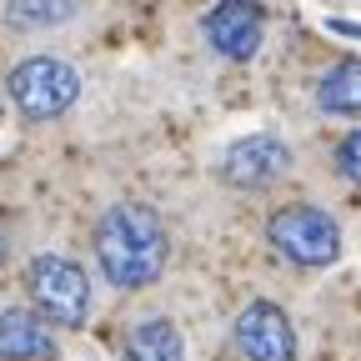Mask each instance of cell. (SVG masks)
Instances as JSON below:
<instances>
[{
	"label": "cell",
	"instance_id": "3",
	"mask_svg": "<svg viewBox=\"0 0 361 361\" xmlns=\"http://www.w3.org/2000/svg\"><path fill=\"white\" fill-rule=\"evenodd\" d=\"M80 96V71L56 56H30L11 71V101L25 121H56Z\"/></svg>",
	"mask_w": 361,
	"mask_h": 361
},
{
	"label": "cell",
	"instance_id": "8",
	"mask_svg": "<svg viewBox=\"0 0 361 361\" xmlns=\"http://www.w3.org/2000/svg\"><path fill=\"white\" fill-rule=\"evenodd\" d=\"M56 356V336L45 331L40 311H0V361H51Z\"/></svg>",
	"mask_w": 361,
	"mask_h": 361
},
{
	"label": "cell",
	"instance_id": "10",
	"mask_svg": "<svg viewBox=\"0 0 361 361\" xmlns=\"http://www.w3.org/2000/svg\"><path fill=\"white\" fill-rule=\"evenodd\" d=\"M316 106L331 111V116H361V56L336 61L316 80Z\"/></svg>",
	"mask_w": 361,
	"mask_h": 361
},
{
	"label": "cell",
	"instance_id": "2",
	"mask_svg": "<svg viewBox=\"0 0 361 361\" xmlns=\"http://www.w3.org/2000/svg\"><path fill=\"white\" fill-rule=\"evenodd\" d=\"M30 306L56 326H85L90 316V281L71 256H35L25 266Z\"/></svg>",
	"mask_w": 361,
	"mask_h": 361
},
{
	"label": "cell",
	"instance_id": "7",
	"mask_svg": "<svg viewBox=\"0 0 361 361\" xmlns=\"http://www.w3.org/2000/svg\"><path fill=\"white\" fill-rule=\"evenodd\" d=\"M286 166H291L286 141L281 135H266V130L246 135V141H236L221 156V176L231 180V186H241V191H261V186H271V180H281Z\"/></svg>",
	"mask_w": 361,
	"mask_h": 361
},
{
	"label": "cell",
	"instance_id": "9",
	"mask_svg": "<svg viewBox=\"0 0 361 361\" xmlns=\"http://www.w3.org/2000/svg\"><path fill=\"white\" fill-rule=\"evenodd\" d=\"M121 361H186V341H180V331L166 316H146V322L130 326Z\"/></svg>",
	"mask_w": 361,
	"mask_h": 361
},
{
	"label": "cell",
	"instance_id": "4",
	"mask_svg": "<svg viewBox=\"0 0 361 361\" xmlns=\"http://www.w3.org/2000/svg\"><path fill=\"white\" fill-rule=\"evenodd\" d=\"M266 241L286 261L316 271V266H331L341 256V226L322 206H281L266 221Z\"/></svg>",
	"mask_w": 361,
	"mask_h": 361
},
{
	"label": "cell",
	"instance_id": "6",
	"mask_svg": "<svg viewBox=\"0 0 361 361\" xmlns=\"http://www.w3.org/2000/svg\"><path fill=\"white\" fill-rule=\"evenodd\" d=\"M211 51L226 56V61H251L266 40V16L256 0H221V6L201 20Z\"/></svg>",
	"mask_w": 361,
	"mask_h": 361
},
{
	"label": "cell",
	"instance_id": "1",
	"mask_svg": "<svg viewBox=\"0 0 361 361\" xmlns=\"http://www.w3.org/2000/svg\"><path fill=\"white\" fill-rule=\"evenodd\" d=\"M171 241H166V221L141 206V201H121L101 216L96 226V261H101V276L121 291L135 286H151L161 271H166Z\"/></svg>",
	"mask_w": 361,
	"mask_h": 361
},
{
	"label": "cell",
	"instance_id": "12",
	"mask_svg": "<svg viewBox=\"0 0 361 361\" xmlns=\"http://www.w3.org/2000/svg\"><path fill=\"white\" fill-rule=\"evenodd\" d=\"M336 171H341L346 180H356V186H361V130L341 135V146H336Z\"/></svg>",
	"mask_w": 361,
	"mask_h": 361
},
{
	"label": "cell",
	"instance_id": "5",
	"mask_svg": "<svg viewBox=\"0 0 361 361\" xmlns=\"http://www.w3.org/2000/svg\"><path fill=\"white\" fill-rule=\"evenodd\" d=\"M236 346L246 361H296V331L291 316L276 301H251L236 316Z\"/></svg>",
	"mask_w": 361,
	"mask_h": 361
},
{
	"label": "cell",
	"instance_id": "11",
	"mask_svg": "<svg viewBox=\"0 0 361 361\" xmlns=\"http://www.w3.org/2000/svg\"><path fill=\"white\" fill-rule=\"evenodd\" d=\"M80 0H6V25L16 30H51L75 20Z\"/></svg>",
	"mask_w": 361,
	"mask_h": 361
}]
</instances>
